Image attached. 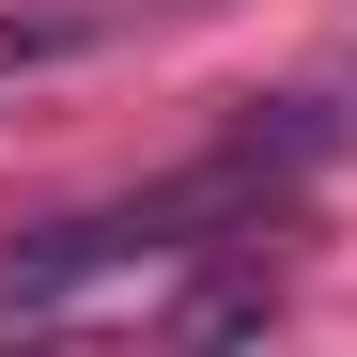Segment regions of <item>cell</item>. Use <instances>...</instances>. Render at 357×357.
<instances>
[{
    "label": "cell",
    "instance_id": "cell-1",
    "mask_svg": "<svg viewBox=\"0 0 357 357\" xmlns=\"http://www.w3.org/2000/svg\"><path fill=\"white\" fill-rule=\"evenodd\" d=\"M326 125H249L233 155H202V171H171V187H140V202H93V218H47V233H16L0 249V311H78V295H109V280H140V264H187V249H218V233H264V202H280V171L311 155Z\"/></svg>",
    "mask_w": 357,
    "mask_h": 357
}]
</instances>
